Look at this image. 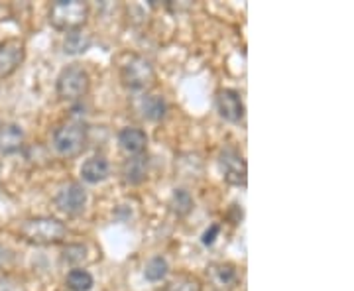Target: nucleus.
<instances>
[{
	"label": "nucleus",
	"instance_id": "18",
	"mask_svg": "<svg viewBox=\"0 0 354 291\" xmlns=\"http://www.w3.org/2000/svg\"><path fill=\"white\" fill-rule=\"evenodd\" d=\"M167 272H169V264H167L164 256H153L144 267V278L152 281V283H158L167 276Z\"/></svg>",
	"mask_w": 354,
	"mask_h": 291
},
{
	"label": "nucleus",
	"instance_id": "6",
	"mask_svg": "<svg viewBox=\"0 0 354 291\" xmlns=\"http://www.w3.org/2000/svg\"><path fill=\"white\" fill-rule=\"evenodd\" d=\"M218 167H221V173L223 179L230 183V185H236V187H244L246 185V162L241 153L236 150H223L218 156Z\"/></svg>",
	"mask_w": 354,
	"mask_h": 291
},
{
	"label": "nucleus",
	"instance_id": "8",
	"mask_svg": "<svg viewBox=\"0 0 354 291\" xmlns=\"http://www.w3.org/2000/svg\"><path fill=\"white\" fill-rule=\"evenodd\" d=\"M26 55L24 41L18 38L4 39L0 44V79L10 77L22 65Z\"/></svg>",
	"mask_w": 354,
	"mask_h": 291
},
{
	"label": "nucleus",
	"instance_id": "20",
	"mask_svg": "<svg viewBox=\"0 0 354 291\" xmlns=\"http://www.w3.org/2000/svg\"><path fill=\"white\" fill-rule=\"evenodd\" d=\"M167 291H201V283L193 278H179L174 283H169Z\"/></svg>",
	"mask_w": 354,
	"mask_h": 291
},
{
	"label": "nucleus",
	"instance_id": "5",
	"mask_svg": "<svg viewBox=\"0 0 354 291\" xmlns=\"http://www.w3.org/2000/svg\"><path fill=\"white\" fill-rule=\"evenodd\" d=\"M120 79L132 91H144L152 87L156 81V71L153 65L142 57V55H132L128 62L120 67Z\"/></svg>",
	"mask_w": 354,
	"mask_h": 291
},
{
	"label": "nucleus",
	"instance_id": "4",
	"mask_svg": "<svg viewBox=\"0 0 354 291\" xmlns=\"http://www.w3.org/2000/svg\"><path fill=\"white\" fill-rule=\"evenodd\" d=\"M88 85H91V79H88L87 71L79 65H69L57 75L55 89H57V95L62 101L75 102L81 101L87 95Z\"/></svg>",
	"mask_w": 354,
	"mask_h": 291
},
{
	"label": "nucleus",
	"instance_id": "3",
	"mask_svg": "<svg viewBox=\"0 0 354 291\" xmlns=\"http://www.w3.org/2000/svg\"><path fill=\"white\" fill-rule=\"evenodd\" d=\"M87 146V128L79 120L65 122L53 132V148L64 158H75Z\"/></svg>",
	"mask_w": 354,
	"mask_h": 291
},
{
	"label": "nucleus",
	"instance_id": "10",
	"mask_svg": "<svg viewBox=\"0 0 354 291\" xmlns=\"http://www.w3.org/2000/svg\"><path fill=\"white\" fill-rule=\"evenodd\" d=\"M118 144L128 156H140L146 152L148 146V134L136 126H127L118 132Z\"/></svg>",
	"mask_w": 354,
	"mask_h": 291
},
{
	"label": "nucleus",
	"instance_id": "15",
	"mask_svg": "<svg viewBox=\"0 0 354 291\" xmlns=\"http://www.w3.org/2000/svg\"><path fill=\"white\" fill-rule=\"evenodd\" d=\"M167 113V102H165L164 97L160 95H146L142 99V114L144 118L152 120V122H158L162 120Z\"/></svg>",
	"mask_w": 354,
	"mask_h": 291
},
{
	"label": "nucleus",
	"instance_id": "22",
	"mask_svg": "<svg viewBox=\"0 0 354 291\" xmlns=\"http://www.w3.org/2000/svg\"><path fill=\"white\" fill-rule=\"evenodd\" d=\"M6 258H8V250H6V248H2V246H0V264H2V262H4V260H6Z\"/></svg>",
	"mask_w": 354,
	"mask_h": 291
},
{
	"label": "nucleus",
	"instance_id": "12",
	"mask_svg": "<svg viewBox=\"0 0 354 291\" xmlns=\"http://www.w3.org/2000/svg\"><path fill=\"white\" fill-rule=\"evenodd\" d=\"M24 146V130L18 124H2L0 126V152L16 153Z\"/></svg>",
	"mask_w": 354,
	"mask_h": 291
},
{
	"label": "nucleus",
	"instance_id": "13",
	"mask_svg": "<svg viewBox=\"0 0 354 291\" xmlns=\"http://www.w3.org/2000/svg\"><path fill=\"white\" fill-rule=\"evenodd\" d=\"M148 171V158L144 153L140 156H130L124 165H122V176L128 183H140L146 178Z\"/></svg>",
	"mask_w": 354,
	"mask_h": 291
},
{
	"label": "nucleus",
	"instance_id": "19",
	"mask_svg": "<svg viewBox=\"0 0 354 291\" xmlns=\"http://www.w3.org/2000/svg\"><path fill=\"white\" fill-rule=\"evenodd\" d=\"M169 207L177 216H187L193 211V197H191L189 191L185 189H176L171 193V199H169Z\"/></svg>",
	"mask_w": 354,
	"mask_h": 291
},
{
	"label": "nucleus",
	"instance_id": "9",
	"mask_svg": "<svg viewBox=\"0 0 354 291\" xmlns=\"http://www.w3.org/2000/svg\"><path fill=\"white\" fill-rule=\"evenodd\" d=\"M216 113L227 122H241L244 118V102L239 91L221 89L216 93Z\"/></svg>",
	"mask_w": 354,
	"mask_h": 291
},
{
	"label": "nucleus",
	"instance_id": "1",
	"mask_svg": "<svg viewBox=\"0 0 354 291\" xmlns=\"http://www.w3.org/2000/svg\"><path fill=\"white\" fill-rule=\"evenodd\" d=\"M65 236H67V227L53 216H34L24 220L20 227V238L38 246L59 244L64 242Z\"/></svg>",
	"mask_w": 354,
	"mask_h": 291
},
{
	"label": "nucleus",
	"instance_id": "7",
	"mask_svg": "<svg viewBox=\"0 0 354 291\" xmlns=\"http://www.w3.org/2000/svg\"><path fill=\"white\" fill-rule=\"evenodd\" d=\"M87 205V191L79 183H65L55 195V207L65 215H79Z\"/></svg>",
	"mask_w": 354,
	"mask_h": 291
},
{
	"label": "nucleus",
	"instance_id": "2",
	"mask_svg": "<svg viewBox=\"0 0 354 291\" xmlns=\"http://www.w3.org/2000/svg\"><path fill=\"white\" fill-rule=\"evenodd\" d=\"M88 6L81 0H57L50 8V24L62 32H75L87 24Z\"/></svg>",
	"mask_w": 354,
	"mask_h": 291
},
{
	"label": "nucleus",
	"instance_id": "14",
	"mask_svg": "<svg viewBox=\"0 0 354 291\" xmlns=\"http://www.w3.org/2000/svg\"><path fill=\"white\" fill-rule=\"evenodd\" d=\"M209 279L218 290H228L236 283V270L230 264H215L209 267Z\"/></svg>",
	"mask_w": 354,
	"mask_h": 291
},
{
	"label": "nucleus",
	"instance_id": "16",
	"mask_svg": "<svg viewBox=\"0 0 354 291\" xmlns=\"http://www.w3.org/2000/svg\"><path fill=\"white\" fill-rule=\"evenodd\" d=\"M91 44H93V38L87 32H83V30L67 32L64 39V51L69 55H79V53H85L91 48Z\"/></svg>",
	"mask_w": 354,
	"mask_h": 291
},
{
	"label": "nucleus",
	"instance_id": "17",
	"mask_svg": "<svg viewBox=\"0 0 354 291\" xmlns=\"http://www.w3.org/2000/svg\"><path fill=\"white\" fill-rule=\"evenodd\" d=\"M65 285L69 291H91L95 285V278L83 267H73L65 278Z\"/></svg>",
	"mask_w": 354,
	"mask_h": 291
},
{
	"label": "nucleus",
	"instance_id": "21",
	"mask_svg": "<svg viewBox=\"0 0 354 291\" xmlns=\"http://www.w3.org/2000/svg\"><path fill=\"white\" fill-rule=\"evenodd\" d=\"M218 232H221V227H218V225H211V227L205 230V234H203V244H205V246H211V244L216 241Z\"/></svg>",
	"mask_w": 354,
	"mask_h": 291
},
{
	"label": "nucleus",
	"instance_id": "11",
	"mask_svg": "<svg viewBox=\"0 0 354 291\" xmlns=\"http://www.w3.org/2000/svg\"><path fill=\"white\" fill-rule=\"evenodd\" d=\"M109 173H111V164L104 156H91L81 165V178L87 183H101L109 178Z\"/></svg>",
	"mask_w": 354,
	"mask_h": 291
}]
</instances>
